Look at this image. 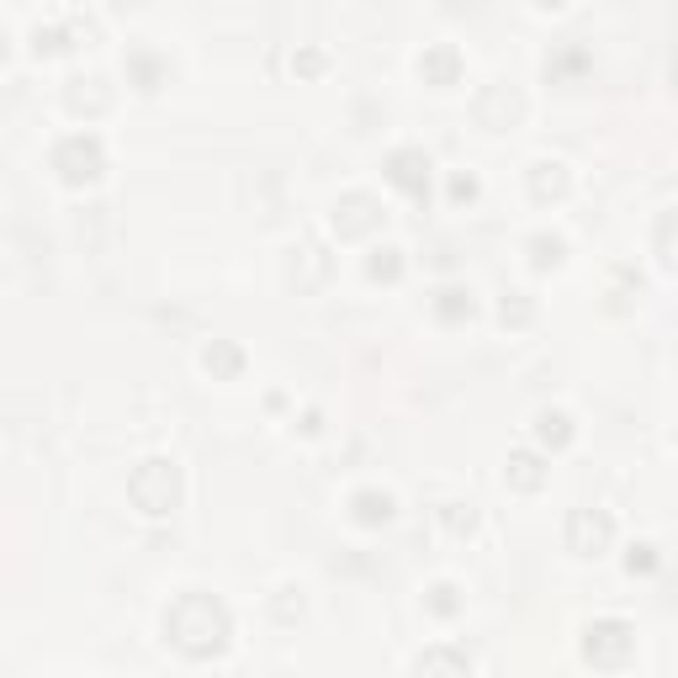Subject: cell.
I'll return each instance as SVG.
<instances>
[{
    "instance_id": "cell-1",
    "label": "cell",
    "mask_w": 678,
    "mask_h": 678,
    "mask_svg": "<svg viewBox=\"0 0 678 678\" xmlns=\"http://www.w3.org/2000/svg\"><path fill=\"white\" fill-rule=\"evenodd\" d=\"M229 609L212 594H181L164 609V637L170 646H181L186 657H218L229 646Z\"/></svg>"
},
{
    "instance_id": "cell-2",
    "label": "cell",
    "mask_w": 678,
    "mask_h": 678,
    "mask_svg": "<svg viewBox=\"0 0 678 678\" xmlns=\"http://www.w3.org/2000/svg\"><path fill=\"white\" fill-rule=\"evenodd\" d=\"M127 493H133V504L144 509V515H170L175 504H181V467L175 461H144L133 478H127Z\"/></svg>"
},
{
    "instance_id": "cell-3",
    "label": "cell",
    "mask_w": 678,
    "mask_h": 678,
    "mask_svg": "<svg viewBox=\"0 0 678 678\" xmlns=\"http://www.w3.org/2000/svg\"><path fill=\"white\" fill-rule=\"evenodd\" d=\"M53 170H59V181H70V186H90V181L107 170V149H101V138H96V133H75V138H64V144L53 149Z\"/></svg>"
},
{
    "instance_id": "cell-4",
    "label": "cell",
    "mask_w": 678,
    "mask_h": 678,
    "mask_svg": "<svg viewBox=\"0 0 678 678\" xmlns=\"http://www.w3.org/2000/svg\"><path fill=\"white\" fill-rule=\"evenodd\" d=\"M631 646H637V637H631L626 620H594V626H589V641H583V652H589L594 668H626Z\"/></svg>"
},
{
    "instance_id": "cell-5",
    "label": "cell",
    "mask_w": 678,
    "mask_h": 678,
    "mask_svg": "<svg viewBox=\"0 0 678 678\" xmlns=\"http://www.w3.org/2000/svg\"><path fill=\"white\" fill-rule=\"evenodd\" d=\"M609 535H615V525H609V515H599V509H572L567 515V546L578 557H599L609 546Z\"/></svg>"
},
{
    "instance_id": "cell-6",
    "label": "cell",
    "mask_w": 678,
    "mask_h": 678,
    "mask_svg": "<svg viewBox=\"0 0 678 678\" xmlns=\"http://www.w3.org/2000/svg\"><path fill=\"white\" fill-rule=\"evenodd\" d=\"M377 223H382V207H377V197H366V192H350V197H340V207H334V234L340 239H366Z\"/></svg>"
},
{
    "instance_id": "cell-7",
    "label": "cell",
    "mask_w": 678,
    "mask_h": 678,
    "mask_svg": "<svg viewBox=\"0 0 678 678\" xmlns=\"http://www.w3.org/2000/svg\"><path fill=\"white\" fill-rule=\"evenodd\" d=\"M387 181L403 186L408 197H424L430 192V155L424 149H393L387 155Z\"/></svg>"
},
{
    "instance_id": "cell-8",
    "label": "cell",
    "mask_w": 678,
    "mask_h": 678,
    "mask_svg": "<svg viewBox=\"0 0 678 678\" xmlns=\"http://www.w3.org/2000/svg\"><path fill=\"white\" fill-rule=\"evenodd\" d=\"M515 118H519V96L509 90V85H488V90L478 96V122L482 127L498 133V127H509Z\"/></svg>"
},
{
    "instance_id": "cell-9",
    "label": "cell",
    "mask_w": 678,
    "mask_h": 678,
    "mask_svg": "<svg viewBox=\"0 0 678 678\" xmlns=\"http://www.w3.org/2000/svg\"><path fill=\"white\" fill-rule=\"evenodd\" d=\"M419 75H424V85H456L461 81V53L451 42H440V48H430L419 59Z\"/></svg>"
},
{
    "instance_id": "cell-10",
    "label": "cell",
    "mask_w": 678,
    "mask_h": 678,
    "mask_svg": "<svg viewBox=\"0 0 678 678\" xmlns=\"http://www.w3.org/2000/svg\"><path fill=\"white\" fill-rule=\"evenodd\" d=\"M530 197H535V201L567 197V164H557V160L535 164V170H530Z\"/></svg>"
},
{
    "instance_id": "cell-11",
    "label": "cell",
    "mask_w": 678,
    "mask_h": 678,
    "mask_svg": "<svg viewBox=\"0 0 678 678\" xmlns=\"http://www.w3.org/2000/svg\"><path fill=\"white\" fill-rule=\"evenodd\" d=\"M350 509H356L360 525H387V519H393V498L377 493V488H360L356 498H350Z\"/></svg>"
},
{
    "instance_id": "cell-12",
    "label": "cell",
    "mask_w": 678,
    "mask_h": 678,
    "mask_svg": "<svg viewBox=\"0 0 678 678\" xmlns=\"http://www.w3.org/2000/svg\"><path fill=\"white\" fill-rule=\"evenodd\" d=\"M504 478L515 482V488H525V493H535V488L546 482V472H541V461H535L530 451H515V456H509V467H504Z\"/></svg>"
},
{
    "instance_id": "cell-13",
    "label": "cell",
    "mask_w": 678,
    "mask_h": 678,
    "mask_svg": "<svg viewBox=\"0 0 678 678\" xmlns=\"http://www.w3.org/2000/svg\"><path fill=\"white\" fill-rule=\"evenodd\" d=\"M535 435L546 440L552 451H562V445L572 440V419H567V414H541V419H535Z\"/></svg>"
},
{
    "instance_id": "cell-14",
    "label": "cell",
    "mask_w": 678,
    "mask_h": 678,
    "mask_svg": "<svg viewBox=\"0 0 678 678\" xmlns=\"http://www.w3.org/2000/svg\"><path fill=\"white\" fill-rule=\"evenodd\" d=\"M435 313H440L445 323L467 319V313H472V297H467V292H456V286H445V292L435 297Z\"/></svg>"
},
{
    "instance_id": "cell-15",
    "label": "cell",
    "mask_w": 678,
    "mask_h": 678,
    "mask_svg": "<svg viewBox=\"0 0 678 678\" xmlns=\"http://www.w3.org/2000/svg\"><path fill=\"white\" fill-rule=\"evenodd\" d=\"M403 249H393V244H387V249H377V255H371V266H366V271H371V281H398L403 276V260H398Z\"/></svg>"
},
{
    "instance_id": "cell-16",
    "label": "cell",
    "mask_w": 678,
    "mask_h": 678,
    "mask_svg": "<svg viewBox=\"0 0 678 678\" xmlns=\"http://www.w3.org/2000/svg\"><path fill=\"white\" fill-rule=\"evenodd\" d=\"M70 107H75V112H85V107H90V112H101V107H107V90H101V81H75V90H70Z\"/></svg>"
},
{
    "instance_id": "cell-17",
    "label": "cell",
    "mask_w": 678,
    "mask_h": 678,
    "mask_svg": "<svg viewBox=\"0 0 678 678\" xmlns=\"http://www.w3.org/2000/svg\"><path fill=\"white\" fill-rule=\"evenodd\" d=\"M530 249H535V255H530V260H535V271H552V266H562V239H557V234H535Z\"/></svg>"
},
{
    "instance_id": "cell-18",
    "label": "cell",
    "mask_w": 678,
    "mask_h": 678,
    "mask_svg": "<svg viewBox=\"0 0 678 678\" xmlns=\"http://www.w3.org/2000/svg\"><path fill=\"white\" fill-rule=\"evenodd\" d=\"M239 366H244V356L234 345H212V350H207V371H212V377H234Z\"/></svg>"
},
{
    "instance_id": "cell-19",
    "label": "cell",
    "mask_w": 678,
    "mask_h": 678,
    "mask_svg": "<svg viewBox=\"0 0 678 678\" xmlns=\"http://www.w3.org/2000/svg\"><path fill=\"white\" fill-rule=\"evenodd\" d=\"M127 64H133V75H138L144 90H155V85H160V59H155V53H133Z\"/></svg>"
},
{
    "instance_id": "cell-20",
    "label": "cell",
    "mask_w": 678,
    "mask_h": 678,
    "mask_svg": "<svg viewBox=\"0 0 678 678\" xmlns=\"http://www.w3.org/2000/svg\"><path fill=\"white\" fill-rule=\"evenodd\" d=\"M430 609H435V615H456V609H461V599H456L451 583H435V589H430Z\"/></svg>"
},
{
    "instance_id": "cell-21",
    "label": "cell",
    "mask_w": 678,
    "mask_h": 678,
    "mask_svg": "<svg viewBox=\"0 0 678 678\" xmlns=\"http://www.w3.org/2000/svg\"><path fill=\"white\" fill-rule=\"evenodd\" d=\"M33 48H38V59H42V53L70 48V42H64V27H38V33H33Z\"/></svg>"
},
{
    "instance_id": "cell-22",
    "label": "cell",
    "mask_w": 678,
    "mask_h": 678,
    "mask_svg": "<svg viewBox=\"0 0 678 678\" xmlns=\"http://www.w3.org/2000/svg\"><path fill=\"white\" fill-rule=\"evenodd\" d=\"M530 313H535V308H530V303H525V297H504V308H498V319L504 323H530Z\"/></svg>"
},
{
    "instance_id": "cell-23",
    "label": "cell",
    "mask_w": 678,
    "mask_h": 678,
    "mask_svg": "<svg viewBox=\"0 0 678 678\" xmlns=\"http://www.w3.org/2000/svg\"><path fill=\"white\" fill-rule=\"evenodd\" d=\"M430 668H467V657H456V652H430V657H419V674H430Z\"/></svg>"
},
{
    "instance_id": "cell-24",
    "label": "cell",
    "mask_w": 678,
    "mask_h": 678,
    "mask_svg": "<svg viewBox=\"0 0 678 678\" xmlns=\"http://www.w3.org/2000/svg\"><path fill=\"white\" fill-rule=\"evenodd\" d=\"M626 567H631V572H652V567H657V546H631Z\"/></svg>"
},
{
    "instance_id": "cell-25",
    "label": "cell",
    "mask_w": 678,
    "mask_h": 678,
    "mask_svg": "<svg viewBox=\"0 0 678 678\" xmlns=\"http://www.w3.org/2000/svg\"><path fill=\"white\" fill-rule=\"evenodd\" d=\"M451 197L472 201V197H478V181H472V175H456V181H451Z\"/></svg>"
},
{
    "instance_id": "cell-26",
    "label": "cell",
    "mask_w": 678,
    "mask_h": 678,
    "mask_svg": "<svg viewBox=\"0 0 678 678\" xmlns=\"http://www.w3.org/2000/svg\"><path fill=\"white\" fill-rule=\"evenodd\" d=\"M297 70H303V75H319L323 59H319V53H303V59H297Z\"/></svg>"
},
{
    "instance_id": "cell-27",
    "label": "cell",
    "mask_w": 678,
    "mask_h": 678,
    "mask_svg": "<svg viewBox=\"0 0 678 678\" xmlns=\"http://www.w3.org/2000/svg\"><path fill=\"white\" fill-rule=\"evenodd\" d=\"M535 5H546V11H557V5H567V0H535Z\"/></svg>"
},
{
    "instance_id": "cell-28",
    "label": "cell",
    "mask_w": 678,
    "mask_h": 678,
    "mask_svg": "<svg viewBox=\"0 0 678 678\" xmlns=\"http://www.w3.org/2000/svg\"><path fill=\"white\" fill-rule=\"evenodd\" d=\"M0 64H5V33H0Z\"/></svg>"
}]
</instances>
